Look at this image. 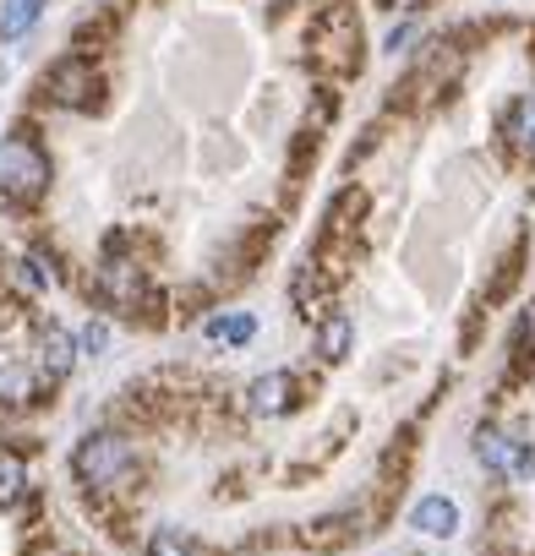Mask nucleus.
Returning a JSON list of instances; mask_svg holds the SVG:
<instances>
[{"label": "nucleus", "mask_w": 535, "mask_h": 556, "mask_svg": "<svg viewBox=\"0 0 535 556\" xmlns=\"http://www.w3.org/2000/svg\"><path fill=\"white\" fill-rule=\"evenodd\" d=\"M148 556H191V545H186V540H181L175 529H159V534H153V551H148Z\"/></svg>", "instance_id": "nucleus-14"}, {"label": "nucleus", "mask_w": 535, "mask_h": 556, "mask_svg": "<svg viewBox=\"0 0 535 556\" xmlns=\"http://www.w3.org/2000/svg\"><path fill=\"white\" fill-rule=\"evenodd\" d=\"M39 12H45V0H7V12H0V39H23L34 23H39Z\"/></svg>", "instance_id": "nucleus-9"}, {"label": "nucleus", "mask_w": 535, "mask_h": 556, "mask_svg": "<svg viewBox=\"0 0 535 556\" xmlns=\"http://www.w3.org/2000/svg\"><path fill=\"white\" fill-rule=\"evenodd\" d=\"M45 186H50V159L34 137L0 142V191L17 197V202H34V197H45Z\"/></svg>", "instance_id": "nucleus-2"}, {"label": "nucleus", "mask_w": 535, "mask_h": 556, "mask_svg": "<svg viewBox=\"0 0 535 556\" xmlns=\"http://www.w3.org/2000/svg\"><path fill=\"white\" fill-rule=\"evenodd\" d=\"M72 469H77L83 485H99V491H104V485H121V480L137 469V447H132L121 431H94V437L77 442Z\"/></svg>", "instance_id": "nucleus-1"}, {"label": "nucleus", "mask_w": 535, "mask_h": 556, "mask_svg": "<svg viewBox=\"0 0 535 556\" xmlns=\"http://www.w3.org/2000/svg\"><path fill=\"white\" fill-rule=\"evenodd\" d=\"M410 529H415V534H432V540H448V534L459 529V507H453L448 496H421V502L410 507Z\"/></svg>", "instance_id": "nucleus-6"}, {"label": "nucleus", "mask_w": 535, "mask_h": 556, "mask_svg": "<svg viewBox=\"0 0 535 556\" xmlns=\"http://www.w3.org/2000/svg\"><path fill=\"white\" fill-rule=\"evenodd\" d=\"M318 350H323V361H339V355L350 350V317H334V323H323V333H318Z\"/></svg>", "instance_id": "nucleus-13"}, {"label": "nucleus", "mask_w": 535, "mask_h": 556, "mask_svg": "<svg viewBox=\"0 0 535 556\" xmlns=\"http://www.w3.org/2000/svg\"><path fill=\"white\" fill-rule=\"evenodd\" d=\"M28 491V464L17 453H0V507H17Z\"/></svg>", "instance_id": "nucleus-10"}, {"label": "nucleus", "mask_w": 535, "mask_h": 556, "mask_svg": "<svg viewBox=\"0 0 535 556\" xmlns=\"http://www.w3.org/2000/svg\"><path fill=\"white\" fill-rule=\"evenodd\" d=\"M213 344H246L251 333H257V323L246 317V312H229V317H208V328H202Z\"/></svg>", "instance_id": "nucleus-11"}, {"label": "nucleus", "mask_w": 535, "mask_h": 556, "mask_svg": "<svg viewBox=\"0 0 535 556\" xmlns=\"http://www.w3.org/2000/svg\"><path fill=\"white\" fill-rule=\"evenodd\" d=\"M383 7H405V0H383Z\"/></svg>", "instance_id": "nucleus-16"}, {"label": "nucleus", "mask_w": 535, "mask_h": 556, "mask_svg": "<svg viewBox=\"0 0 535 556\" xmlns=\"http://www.w3.org/2000/svg\"><path fill=\"white\" fill-rule=\"evenodd\" d=\"M77 355H83V344H72L61 328H45V333H39V371H45L50 382H61Z\"/></svg>", "instance_id": "nucleus-7"}, {"label": "nucleus", "mask_w": 535, "mask_h": 556, "mask_svg": "<svg viewBox=\"0 0 535 556\" xmlns=\"http://www.w3.org/2000/svg\"><path fill=\"white\" fill-rule=\"evenodd\" d=\"M94 83H99V77H94V66H88V61H77V55H72V61H61V66L50 72V93H55L61 104H88V99H94Z\"/></svg>", "instance_id": "nucleus-5"}, {"label": "nucleus", "mask_w": 535, "mask_h": 556, "mask_svg": "<svg viewBox=\"0 0 535 556\" xmlns=\"http://www.w3.org/2000/svg\"><path fill=\"white\" fill-rule=\"evenodd\" d=\"M475 458H481L492 475H502V480H530V475H535L530 442L513 437V431H497V426H481V431H475Z\"/></svg>", "instance_id": "nucleus-3"}, {"label": "nucleus", "mask_w": 535, "mask_h": 556, "mask_svg": "<svg viewBox=\"0 0 535 556\" xmlns=\"http://www.w3.org/2000/svg\"><path fill=\"white\" fill-rule=\"evenodd\" d=\"M77 344H83V355H104V344H110V328H104V323H94V328H83V339H77Z\"/></svg>", "instance_id": "nucleus-15"}, {"label": "nucleus", "mask_w": 535, "mask_h": 556, "mask_svg": "<svg viewBox=\"0 0 535 556\" xmlns=\"http://www.w3.org/2000/svg\"><path fill=\"white\" fill-rule=\"evenodd\" d=\"M246 404H251V415H285V409L296 404V377H290V371H268V377H257Z\"/></svg>", "instance_id": "nucleus-4"}, {"label": "nucleus", "mask_w": 535, "mask_h": 556, "mask_svg": "<svg viewBox=\"0 0 535 556\" xmlns=\"http://www.w3.org/2000/svg\"><path fill=\"white\" fill-rule=\"evenodd\" d=\"M104 295L121 301V306L137 301V262H126V256H110L104 262Z\"/></svg>", "instance_id": "nucleus-8"}, {"label": "nucleus", "mask_w": 535, "mask_h": 556, "mask_svg": "<svg viewBox=\"0 0 535 556\" xmlns=\"http://www.w3.org/2000/svg\"><path fill=\"white\" fill-rule=\"evenodd\" d=\"M508 131H513V142H519L524 153H535V93H524V99L513 104V115H508Z\"/></svg>", "instance_id": "nucleus-12"}]
</instances>
